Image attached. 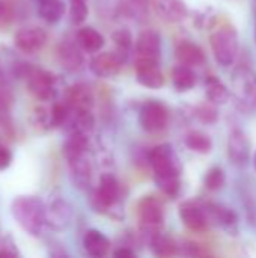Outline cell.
I'll return each mask as SVG.
<instances>
[{
  "label": "cell",
  "mask_w": 256,
  "mask_h": 258,
  "mask_svg": "<svg viewBox=\"0 0 256 258\" xmlns=\"http://www.w3.org/2000/svg\"><path fill=\"white\" fill-rule=\"evenodd\" d=\"M11 213L15 222L30 236H39L47 225V207L36 197H17L12 201Z\"/></svg>",
  "instance_id": "6da1fadb"
},
{
  "label": "cell",
  "mask_w": 256,
  "mask_h": 258,
  "mask_svg": "<svg viewBox=\"0 0 256 258\" xmlns=\"http://www.w3.org/2000/svg\"><path fill=\"white\" fill-rule=\"evenodd\" d=\"M210 45L219 65L231 67L238 54V33L232 24L222 23L213 30Z\"/></svg>",
  "instance_id": "7a4b0ae2"
},
{
  "label": "cell",
  "mask_w": 256,
  "mask_h": 258,
  "mask_svg": "<svg viewBox=\"0 0 256 258\" xmlns=\"http://www.w3.org/2000/svg\"><path fill=\"white\" fill-rule=\"evenodd\" d=\"M139 222L142 228V234L148 236V242L161 231L164 222V206L163 201L154 195L142 198L137 207Z\"/></svg>",
  "instance_id": "3957f363"
},
{
  "label": "cell",
  "mask_w": 256,
  "mask_h": 258,
  "mask_svg": "<svg viewBox=\"0 0 256 258\" xmlns=\"http://www.w3.org/2000/svg\"><path fill=\"white\" fill-rule=\"evenodd\" d=\"M121 200V184L112 174H103L100 177V184L92 194V206L97 212L106 213L116 207Z\"/></svg>",
  "instance_id": "277c9868"
},
{
  "label": "cell",
  "mask_w": 256,
  "mask_h": 258,
  "mask_svg": "<svg viewBox=\"0 0 256 258\" xmlns=\"http://www.w3.org/2000/svg\"><path fill=\"white\" fill-rule=\"evenodd\" d=\"M27 88L29 91L42 101H51L56 98V76L47 70L41 68H26Z\"/></svg>",
  "instance_id": "5b68a950"
},
{
  "label": "cell",
  "mask_w": 256,
  "mask_h": 258,
  "mask_svg": "<svg viewBox=\"0 0 256 258\" xmlns=\"http://www.w3.org/2000/svg\"><path fill=\"white\" fill-rule=\"evenodd\" d=\"M149 165L152 166L154 175H163V174H181L183 168L181 163L174 151V148L169 144H161L154 147L148 153Z\"/></svg>",
  "instance_id": "8992f818"
},
{
  "label": "cell",
  "mask_w": 256,
  "mask_h": 258,
  "mask_svg": "<svg viewBox=\"0 0 256 258\" xmlns=\"http://www.w3.org/2000/svg\"><path fill=\"white\" fill-rule=\"evenodd\" d=\"M234 92L241 110L256 107V76L247 68L238 70L234 76Z\"/></svg>",
  "instance_id": "52a82bcc"
},
{
  "label": "cell",
  "mask_w": 256,
  "mask_h": 258,
  "mask_svg": "<svg viewBox=\"0 0 256 258\" xmlns=\"http://www.w3.org/2000/svg\"><path fill=\"white\" fill-rule=\"evenodd\" d=\"M139 122L142 128L148 133H157L166 128L169 122V110L167 107L155 100L146 101L139 113Z\"/></svg>",
  "instance_id": "ba28073f"
},
{
  "label": "cell",
  "mask_w": 256,
  "mask_h": 258,
  "mask_svg": "<svg viewBox=\"0 0 256 258\" xmlns=\"http://www.w3.org/2000/svg\"><path fill=\"white\" fill-rule=\"evenodd\" d=\"M136 79L137 82L149 89H160L164 86L166 79L163 71L158 67V60L151 59H137L136 63Z\"/></svg>",
  "instance_id": "9c48e42d"
},
{
  "label": "cell",
  "mask_w": 256,
  "mask_h": 258,
  "mask_svg": "<svg viewBox=\"0 0 256 258\" xmlns=\"http://www.w3.org/2000/svg\"><path fill=\"white\" fill-rule=\"evenodd\" d=\"M47 42V33L41 27H23L14 36V44L24 53H36Z\"/></svg>",
  "instance_id": "30bf717a"
},
{
  "label": "cell",
  "mask_w": 256,
  "mask_h": 258,
  "mask_svg": "<svg viewBox=\"0 0 256 258\" xmlns=\"http://www.w3.org/2000/svg\"><path fill=\"white\" fill-rule=\"evenodd\" d=\"M125 56H122L119 51H104L91 60V70L98 77H113L116 76L124 63Z\"/></svg>",
  "instance_id": "8fae6325"
},
{
  "label": "cell",
  "mask_w": 256,
  "mask_h": 258,
  "mask_svg": "<svg viewBox=\"0 0 256 258\" xmlns=\"http://www.w3.org/2000/svg\"><path fill=\"white\" fill-rule=\"evenodd\" d=\"M205 213L208 222H214L228 234L235 236L238 233V216L232 209L222 204H208L205 207Z\"/></svg>",
  "instance_id": "7c38bea8"
},
{
  "label": "cell",
  "mask_w": 256,
  "mask_h": 258,
  "mask_svg": "<svg viewBox=\"0 0 256 258\" xmlns=\"http://www.w3.org/2000/svg\"><path fill=\"white\" fill-rule=\"evenodd\" d=\"M161 51V38L154 29H145L136 39V60L151 59L158 60Z\"/></svg>",
  "instance_id": "4fadbf2b"
},
{
  "label": "cell",
  "mask_w": 256,
  "mask_h": 258,
  "mask_svg": "<svg viewBox=\"0 0 256 258\" xmlns=\"http://www.w3.org/2000/svg\"><path fill=\"white\" fill-rule=\"evenodd\" d=\"M72 215H74L72 207L65 200L57 198L47 207L45 221L51 230L62 231L69 227V224L72 221Z\"/></svg>",
  "instance_id": "5bb4252c"
},
{
  "label": "cell",
  "mask_w": 256,
  "mask_h": 258,
  "mask_svg": "<svg viewBox=\"0 0 256 258\" xmlns=\"http://www.w3.org/2000/svg\"><path fill=\"white\" fill-rule=\"evenodd\" d=\"M181 222L192 231H204L208 225V218L205 209L198 206L196 203L186 201L180 206L178 210Z\"/></svg>",
  "instance_id": "9a60e30c"
},
{
  "label": "cell",
  "mask_w": 256,
  "mask_h": 258,
  "mask_svg": "<svg viewBox=\"0 0 256 258\" xmlns=\"http://www.w3.org/2000/svg\"><path fill=\"white\" fill-rule=\"evenodd\" d=\"M228 157L235 165H246L250 157V141L241 130H234L228 139Z\"/></svg>",
  "instance_id": "2e32d148"
},
{
  "label": "cell",
  "mask_w": 256,
  "mask_h": 258,
  "mask_svg": "<svg viewBox=\"0 0 256 258\" xmlns=\"http://www.w3.org/2000/svg\"><path fill=\"white\" fill-rule=\"evenodd\" d=\"M155 14L167 21L178 23L187 17V6L183 0H151Z\"/></svg>",
  "instance_id": "e0dca14e"
},
{
  "label": "cell",
  "mask_w": 256,
  "mask_h": 258,
  "mask_svg": "<svg viewBox=\"0 0 256 258\" xmlns=\"http://www.w3.org/2000/svg\"><path fill=\"white\" fill-rule=\"evenodd\" d=\"M65 103L71 107V110H91L94 104L92 91L83 83L72 85L66 89Z\"/></svg>",
  "instance_id": "ac0fdd59"
},
{
  "label": "cell",
  "mask_w": 256,
  "mask_h": 258,
  "mask_svg": "<svg viewBox=\"0 0 256 258\" xmlns=\"http://www.w3.org/2000/svg\"><path fill=\"white\" fill-rule=\"evenodd\" d=\"M83 246L91 257L101 258L109 255L110 240L98 230H88L83 236Z\"/></svg>",
  "instance_id": "d6986e66"
},
{
  "label": "cell",
  "mask_w": 256,
  "mask_h": 258,
  "mask_svg": "<svg viewBox=\"0 0 256 258\" xmlns=\"http://www.w3.org/2000/svg\"><path fill=\"white\" fill-rule=\"evenodd\" d=\"M68 163H69L72 181L75 183V186L80 189H86L91 184V178H92V168L86 154L68 160Z\"/></svg>",
  "instance_id": "ffe728a7"
},
{
  "label": "cell",
  "mask_w": 256,
  "mask_h": 258,
  "mask_svg": "<svg viewBox=\"0 0 256 258\" xmlns=\"http://www.w3.org/2000/svg\"><path fill=\"white\" fill-rule=\"evenodd\" d=\"M177 59L187 67H201L205 63V53L198 44L184 41L177 47Z\"/></svg>",
  "instance_id": "44dd1931"
},
{
  "label": "cell",
  "mask_w": 256,
  "mask_h": 258,
  "mask_svg": "<svg viewBox=\"0 0 256 258\" xmlns=\"http://www.w3.org/2000/svg\"><path fill=\"white\" fill-rule=\"evenodd\" d=\"M80 45H75L72 42H63L59 47V62L60 65L68 71H77L81 68L83 63V54L78 48Z\"/></svg>",
  "instance_id": "7402d4cb"
},
{
  "label": "cell",
  "mask_w": 256,
  "mask_h": 258,
  "mask_svg": "<svg viewBox=\"0 0 256 258\" xmlns=\"http://www.w3.org/2000/svg\"><path fill=\"white\" fill-rule=\"evenodd\" d=\"M104 36L94 27H81L77 32V44L88 53H97L104 47Z\"/></svg>",
  "instance_id": "603a6c76"
},
{
  "label": "cell",
  "mask_w": 256,
  "mask_h": 258,
  "mask_svg": "<svg viewBox=\"0 0 256 258\" xmlns=\"http://www.w3.org/2000/svg\"><path fill=\"white\" fill-rule=\"evenodd\" d=\"M172 85L180 92H187L196 85V74L192 67L178 65L172 70Z\"/></svg>",
  "instance_id": "cb8c5ba5"
},
{
  "label": "cell",
  "mask_w": 256,
  "mask_h": 258,
  "mask_svg": "<svg viewBox=\"0 0 256 258\" xmlns=\"http://www.w3.org/2000/svg\"><path fill=\"white\" fill-rule=\"evenodd\" d=\"M205 89H207L208 100L213 101L214 104L220 106V104H226L229 101V97H231L229 89L217 77H214V76L207 77L205 79Z\"/></svg>",
  "instance_id": "d4e9b609"
},
{
  "label": "cell",
  "mask_w": 256,
  "mask_h": 258,
  "mask_svg": "<svg viewBox=\"0 0 256 258\" xmlns=\"http://www.w3.org/2000/svg\"><path fill=\"white\" fill-rule=\"evenodd\" d=\"M63 153L66 160L75 159L78 156H83L88 153V136L86 133L80 132H71L69 138L66 139L63 145Z\"/></svg>",
  "instance_id": "484cf974"
},
{
  "label": "cell",
  "mask_w": 256,
  "mask_h": 258,
  "mask_svg": "<svg viewBox=\"0 0 256 258\" xmlns=\"http://www.w3.org/2000/svg\"><path fill=\"white\" fill-rule=\"evenodd\" d=\"M38 14L44 21L54 24L63 17L65 3L62 0H39Z\"/></svg>",
  "instance_id": "4316f807"
},
{
  "label": "cell",
  "mask_w": 256,
  "mask_h": 258,
  "mask_svg": "<svg viewBox=\"0 0 256 258\" xmlns=\"http://www.w3.org/2000/svg\"><path fill=\"white\" fill-rule=\"evenodd\" d=\"M149 246H151L154 255H157V257H172L178 251V245L175 243V240L172 237L163 234L161 231L157 233L149 240Z\"/></svg>",
  "instance_id": "83f0119b"
},
{
  "label": "cell",
  "mask_w": 256,
  "mask_h": 258,
  "mask_svg": "<svg viewBox=\"0 0 256 258\" xmlns=\"http://www.w3.org/2000/svg\"><path fill=\"white\" fill-rule=\"evenodd\" d=\"M186 145L189 150L199 153V154H208L213 150V141L211 138L201 132V130H192L186 135Z\"/></svg>",
  "instance_id": "f1b7e54d"
},
{
  "label": "cell",
  "mask_w": 256,
  "mask_h": 258,
  "mask_svg": "<svg viewBox=\"0 0 256 258\" xmlns=\"http://www.w3.org/2000/svg\"><path fill=\"white\" fill-rule=\"evenodd\" d=\"M181 174H163V175H154L155 184L158 189L169 198H175L180 194L181 189Z\"/></svg>",
  "instance_id": "f546056e"
},
{
  "label": "cell",
  "mask_w": 256,
  "mask_h": 258,
  "mask_svg": "<svg viewBox=\"0 0 256 258\" xmlns=\"http://www.w3.org/2000/svg\"><path fill=\"white\" fill-rule=\"evenodd\" d=\"M118 9L130 18H142L148 9V0H121Z\"/></svg>",
  "instance_id": "4dcf8cb0"
},
{
  "label": "cell",
  "mask_w": 256,
  "mask_h": 258,
  "mask_svg": "<svg viewBox=\"0 0 256 258\" xmlns=\"http://www.w3.org/2000/svg\"><path fill=\"white\" fill-rule=\"evenodd\" d=\"M226 183V175L225 171L220 166H213L207 171L205 177H204V186L211 190V192H217L220 190Z\"/></svg>",
  "instance_id": "1f68e13d"
},
{
  "label": "cell",
  "mask_w": 256,
  "mask_h": 258,
  "mask_svg": "<svg viewBox=\"0 0 256 258\" xmlns=\"http://www.w3.org/2000/svg\"><path fill=\"white\" fill-rule=\"evenodd\" d=\"M71 116V107L66 103H56L50 112V125L60 127L68 122Z\"/></svg>",
  "instance_id": "d6a6232c"
},
{
  "label": "cell",
  "mask_w": 256,
  "mask_h": 258,
  "mask_svg": "<svg viewBox=\"0 0 256 258\" xmlns=\"http://www.w3.org/2000/svg\"><path fill=\"white\" fill-rule=\"evenodd\" d=\"M196 116L199 118V121H202L204 124H214L219 118V110H217V104H214L213 101H205L202 103L198 109H196Z\"/></svg>",
  "instance_id": "836d02e7"
},
{
  "label": "cell",
  "mask_w": 256,
  "mask_h": 258,
  "mask_svg": "<svg viewBox=\"0 0 256 258\" xmlns=\"http://www.w3.org/2000/svg\"><path fill=\"white\" fill-rule=\"evenodd\" d=\"M113 41L118 47V51L122 54V56H127L131 45H133V36L130 33V30L127 29H119L113 33Z\"/></svg>",
  "instance_id": "e575fe53"
},
{
  "label": "cell",
  "mask_w": 256,
  "mask_h": 258,
  "mask_svg": "<svg viewBox=\"0 0 256 258\" xmlns=\"http://www.w3.org/2000/svg\"><path fill=\"white\" fill-rule=\"evenodd\" d=\"M88 5L86 0H71L69 17L74 24H81L88 17Z\"/></svg>",
  "instance_id": "d590c367"
},
{
  "label": "cell",
  "mask_w": 256,
  "mask_h": 258,
  "mask_svg": "<svg viewBox=\"0 0 256 258\" xmlns=\"http://www.w3.org/2000/svg\"><path fill=\"white\" fill-rule=\"evenodd\" d=\"M183 254L190 255V257H199V255H207L208 252L205 249H202V246L195 242H186Z\"/></svg>",
  "instance_id": "8d00e7d4"
},
{
  "label": "cell",
  "mask_w": 256,
  "mask_h": 258,
  "mask_svg": "<svg viewBox=\"0 0 256 258\" xmlns=\"http://www.w3.org/2000/svg\"><path fill=\"white\" fill-rule=\"evenodd\" d=\"M11 162H12V154H11V151H9L6 147H3V145L0 144V171L9 168Z\"/></svg>",
  "instance_id": "74e56055"
},
{
  "label": "cell",
  "mask_w": 256,
  "mask_h": 258,
  "mask_svg": "<svg viewBox=\"0 0 256 258\" xmlns=\"http://www.w3.org/2000/svg\"><path fill=\"white\" fill-rule=\"evenodd\" d=\"M115 257H122V258H133L136 257V252L130 248V246H121L119 249H116L113 252Z\"/></svg>",
  "instance_id": "f35d334b"
},
{
  "label": "cell",
  "mask_w": 256,
  "mask_h": 258,
  "mask_svg": "<svg viewBox=\"0 0 256 258\" xmlns=\"http://www.w3.org/2000/svg\"><path fill=\"white\" fill-rule=\"evenodd\" d=\"M3 11H5V8H3V3H0V17H2V14H3Z\"/></svg>",
  "instance_id": "ab89813d"
},
{
  "label": "cell",
  "mask_w": 256,
  "mask_h": 258,
  "mask_svg": "<svg viewBox=\"0 0 256 258\" xmlns=\"http://www.w3.org/2000/svg\"><path fill=\"white\" fill-rule=\"evenodd\" d=\"M253 165H255V169H256V154H255V159H253Z\"/></svg>",
  "instance_id": "60d3db41"
}]
</instances>
